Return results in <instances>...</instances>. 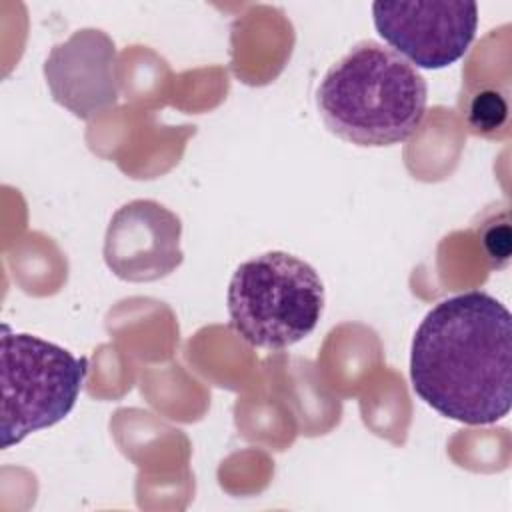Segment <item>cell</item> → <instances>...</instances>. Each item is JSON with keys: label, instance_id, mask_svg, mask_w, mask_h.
Returning a JSON list of instances; mask_svg holds the SVG:
<instances>
[{"label": "cell", "instance_id": "1", "mask_svg": "<svg viewBox=\"0 0 512 512\" xmlns=\"http://www.w3.org/2000/svg\"><path fill=\"white\" fill-rule=\"evenodd\" d=\"M412 390L440 416L494 424L512 404V316L494 296L470 290L438 302L410 348Z\"/></svg>", "mask_w": 512, "mask_h": 512}, {"label": "cell", "instance_id": "2", "mask_svg": "<svg viewBox=\"0 0 512 512\" xmlns=\"http://www.w3.org/2000/svg\"><path fill=\"white\" fill-rule=\"evenodd\" d=\"M426 102L428 86L422 74L374 40L354 44L326 70L316 90L326 128L364 148L408 140L422 124Z\"/></svg>", "mask_w": 512, "mask_h": 512}, {"label": "cell", "instance_id": "3", "mask_svg": "<svg viewBox=\"0 0 512 512\" xmlns=\"http://www.w3.org/2000/svg\"><path fill=\"white\" fill-rule=\"evenodd\" d=\"M324 284L302 258L272 250L242 262L228 284L230 326L254 348L284 350L310 336L324 310Z\"/></svg>", "mask_w": 512, "mask_h": 512}, {"label": "cell", "instance_id": "4", "mask_svg": "<svg viewBox=\"0 0 512 512\" xmlns=\"http://www.w3.org/2000/svg\"><path fill=\"white\" fill-rule=\"evenodd\" d=\"M2 448L64 420L82 390L88 362L34 334L2 324Z\"/></svg>", "mask_w": 512, "mask_h": 512}, {"label": "cell", "instance_id": "5", "mask_svg": "<svg viewBox=\"0 0 512 512\" xmlns=\"http://www.w3.org/2000/svg\"><path fill=\"white\" fill-rule=\"evenodd\" d=\"M376 32L414 68L438 70L460 60L478 28V6L460 0L372 4Z\"/></svg>", "mask_w": 512, "mask_h": 512}, {"label": "cell", "instance_id": "6", "mask_svg": "<svg viewBox=\"0 0 512 512\" xmlns=\"http://www.w3.org/2000/svg\"><path fill=\"white\" fill-rule=\"evenodd\" d=\"M180 218L156 200H130L120 206L104 236V262L126 282H154L172 274L184 260Z\"/></svg>", "mask_w": 512, "mask_h": 512}, {"label": "cell", "instance_id": "7", "mask_svg": "<svg viewBox=\"0 0 512 512\" xmlns=\"http://www.w3.org/2000/svg\"><path fill=\"white\" fill-rule=\"evenodd\" d=\"M44 78L60 106L82 120L94 118L118 100L114 40L98 28L72 32L50 50Z\"/></svg>", "mask_w": 512, "mask_h": 512}, {"label": "cell", "instance_id": "8", "mask_svg": "<svg viewBox=\"0 0 512 512\" xmlns=\"http://www.w3.org/2000/svg\"><path fill=\"white\" fill-rule=\"evenodd\" d=\"M458 110L474 136L502 138L508 130V98L494 86H466L458 98Z\"/></svg>", "mask_w": 512, "mask_h": 512}, {"label": "cell", "instance_id": "9", "mask_svg": "<svg viewBox=\"0 0 512 512\" xmlns=\"http://www.w3.org/2000/svg\"><path fill=\"white\" fill-rule=\"evenodd\" d=\"M478 238L482 242V248L486 252V258L490 260L492 268H502L508 264L510 258V228H508V216L504 214L502 222L496 224V216H490L482 220L478 228Z\"/></svg>", "mask_w": 512, "mask_h": 512}]
</instances>
